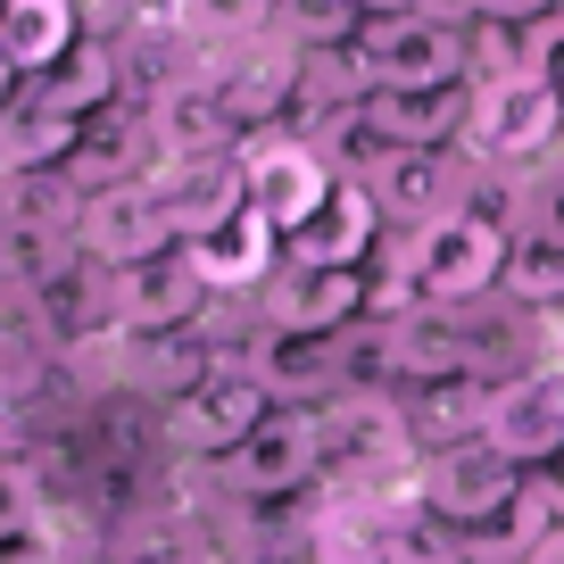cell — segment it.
I'll list each match as a JSON object with an SVG mask.
<instances>
[{"label": "cell", "instance_id": "6da1fadb", "mask_svg": "<svg viewBox=\"0 0 564 564\" xmlns=\"http://www.w3.org/2000/svg\"><path fill=\"white\" fill-rule=\"evenodd\" d=\"M382 258L423 291V307H474V300H498V282H507L514 225H498L481 208H457V216H432L415 232H390Z\"/></svg>", "mask_w": 564, "mask_h": 564}, {"label": "cell", "instance_id": "7a4b0ae2", "mask_svg": "<svg viewBox=\"0 0 564 564\" xmlns=\"http://www.w3.org/2000/svg\"><path fill=\"white\" fill-rule=\"evenodd\" d=\"M415 432L399 399H333L324 406V498H406L415 490Z\"/></svg>", "mask_w": 564, "mask_h": 564}, {"label": "cell", "instance_id": "3957f363", "mask_svg": "<svg viewBox=\"0 0 564 564\" xmlns=\"http://www.w3.org/2000/svg\"><path fill=\"white\" fill-rule=\"evenodd\" d=\"M208 481H216V507H225V498H316V481H324V406H282L274 399L258 432H249L225 465H208Z\"/></svg>", "mask_w": 564, "mask_h": 564}, {"label": "cell", "instance_id": "277c9868", "mask_svg": "<svg viewBox=\"0 0 564 564\" xmlns=\"http://www.w3.org/2000/svg\"><path fill=\"white\" fill-rule=\"evenodd\" d=\"M564 150V91L547 75H507V84H474V133L465 159L498 166V175H540Z\"/></svg>", "mask_w": 564, "mask_h": 564}, {"label": "cell", "instance_id": "5b68a950", "mask_svg": "<svg viewBox=\"0 0 564 564\" xmlns=\"http://www.w3.org/2000/svg\"><path fill=\"white\" fill-rule=\"evenodd\" d=\"M265 406H274V390H265L258 373L216 366L199 390H183L175 406H159V448L183 457V465H225L232 448L265 423Z\"/></svg>", "mask_w": 564, "mask_h": 564}, {"label": "cell", "instance_id": "8992f818", "mask_svg": "<svg viewBox=\"0 0 564 564\" xmlns=\"http://www.w3.org/2000/svg\"><path fill=\"white\" fill-rule=\"evenodd\" d=\"M300 84H307V51L291 34H258V42H241V51L208 58V91L225 100V117L241 124V141L291 133V117H300Z\"/></svg>", "mask_w": 564, "mask_h": 564}, {"label": "cell", "instance_id": "52a82bcc", "mask_svg": "<svg viewBox=\"0 0 564 564\" xmlns=\"http://www.w3.org/2000/svg\"><path fill=\"white\" fill-rule=\"evenodd\" d=\"M357 67H366L373 91H441V84H474L465 67V25H441L423 9H399V18H366V34L349 42Z\"/></svg>", "mask_w": 564, "mask_h": 564}, {"label": "cell", "instance_id": "ba28073f", "mask_svg": "<svg viewBox=\"0 0 564 564\" xmlns=\"http://www.w3.org/2000/svg\"><path fill=\"white\" fill-rule=\"evenodd\" d=\"M523 465L514 457H498L490 441H465V448H432V457L415 465V498L441 523H457V531H498L514 514V498H523Z\"/></svg>", "mask_w": 564, "mask_h": 564}, {"label": "cell", "instance_id": "9c48e42d", "mask_svg": "<svg viewBox=\"0 0 564 564\" xmlns=\"http://www.w3.org/2000/svg\"><path fill=\"white\" fill-rule=\"evenodd\" d=\"M75 249H84L91 265H108V274H124V265H150V258H166V249H183L175 208H166L159 175H141V183H108V192H84V216H75Z\"/></svg>", "mask_w": 564, "mask_h": 564}, {"label": "cell", "instance_id": "30bf717a", "mask_svg": "<svg viewBox=\"0 0 564 564\" xmlns=\"http://www.w3.org/2000/svg\"><path fill=\"white\" fill-rule=\"evenodd\" d=\"M241 175H249V216H265V225L291 241V232L316 225V208L333 199V159H324L316 141L300 133H258L241 141Z\"/></svg>", "mask_w": 564, "mask_h": 564}, {"label": "cell", "instance_id": "8fae6325", "mask_svg": "<svg viewBox=\"0 0 564 564\" xmlns=\"http://www.w3.org/2000/svg\"><path fill=\"white\" fill-rule=\"evenodd\" d=\"M258 316L274 324L282 340H333L366 316V274L357 265H300L282 258L258 291Z\"/></svg>", "mask_w": 564, "mask_h": 564}, {"label": "cell", "instance_id": "7c38bea8", "mask_svg": "<svg viewBox=\"0 0 564 564\" xmlns=\"http://www.w3.org/2000/svg\"><path fill=\"white\" fill-rule=\"evenodd\" d=\"M474 175L481 166L465 159V150H382L366 192L382 199L390 232H415V225H432V216H457L465 199H474Z\"/></svg>", "mask_w": 564, "mask_h": 564}, {"label": "cell", "instance_id": "4fadbf2b", "mask_svg": "<svg viewBox=\"0 0 564 564\" xmlns=\"http://www.w3.org/2000/svg\"><path fill=\"white\" fill-rule=\"evenodd\" d=\"M481 441L498 448V457H514L523 474H540V465L564 457V366H523L507 373V382L490 390V432Z\"/></svg>", "mask_w": 564, "mask_h": 564}, {"label": "cell", "instance_id": "5bb4252c", "mask_svg": "<svg viewBox=\"0 0 564 564\" xmlns=\"http://www.w3.org/2000/svg\"><path fill=\"white\" fill-rule=\"evenodd\" d=\"M208 307H216V291L199 282L192 249H166V258L117 274V333H199Z\"/></svg>", "mask_w": 564, "mask_h": 564}, {"label": "cell", "instance_id": "9a60e30c", "mask_svg": "<svg viewBox=\"0 0 564 564\" xmlns=\"http://www.w3.org/2000/svg\"><path fill=\"white\" fill-rule=\"evenodd\" d=\"M382 241H390L382 199H373L366 183L340 175V183H333V199L316 208V225L282 241V258H300V265H357V274H366V265L382 258Z\"/></svg>", "mask_w": 564, "mask_h": 564}, {"label": "cell", "instance_id": "2e32d148", "mask_svg": "<svg viewBox=\"0 0 564 564\" xmlns=\"http://www.w3.org/2000/svg\"><path fill=\"white\" fill-rule=\"evenodd\" d=\"M366 124L390 141V150H465V133H474V84L366 91Z\"/></svg>", "mask_w": 564, "mask_h": 564}, {"label": "cell", "instance_id": "e0dca14e", "mask_svg": "<svg viewBox=\"0 0 564 564\" xmlns=\"http://www.w3.org/2000/svg\"><path fill=\"white\" fill-rule=\"evenodd\" d=\"M159 192H166V208H175V232H183V249H192V241H208V232H225L232 216L249 208V175H241V150H232V159L159 166Z\"/></svg>", "mask_w": 564, "mask_h": 564}, {"label": "cell", "instance_id": "ac0fdd59", "mask_svg": "<svg viewBox=\"0 0 564 564\" xmlns=\"http://www.w3.org/2000/svg\"><path fill=\"white\" fill-rule=\"evenodd\" d=\"M150 141H159V166H192V159H232L241 150V124L225 117V100L208 91V75L166 100H150Z\"/></svg>", "mask_w": 564, "mask_h": 564}, {"label": "cell", "instance_id": "d6986e66", "mask_svg": "<svg viewBox=\"0 0 564 564\" xmlns=\"http://www.w3.org/2000/svg\"><path fill=\"white\" fill-rule=\"evenodd\" d=\"M490 373H448V382H423V390H406L399 399V415H406V432H415V448L432 457V448H465V441H481L490 432Z\"/></svg>", "mask_w": 564, "mask_h": 564}, {"label": "cell", "instance_id": "ffe728a7", "mask_svg": "<svg viewBox=\"0 0 564 564\" xmlns=\"http://www.w3.org/2000/svg\"><path fill=\"white\" fill-rule=\"evenodd\" d=\"M192 265H199V282H208L216 300H258L265 274L282 265V232L265 225V216H249V208H241L225 232L192 241Z\"/></svg>", "mask_w": 564, "mask_h": 564}, {"label": "cell", "instance_id": "44dd1931", "mask_svg": "<svg viewBox=\"0 0 564 564\" xmlns=\"http://www.w3.org/2000/svg\"><path fill=\"white\" fill-rule=\"evenodd\" d=\"M324 357H333V399H406V349H399V324L357 316L349 333L324 340Z\"/></svg>", "mask_w": 564, "mask_h": 564}, {"label": "cell", "instance_id": "7402d4cb", "mask_svg": "<svg viewBox=\"0 0 564 564\" xmlns=\"http://www.w3.org/2000/svg\"><path fill=\"white\" fill-rule=\"evenodd\" d=\"M34 100H51L58 117H75V124L124 108V58H117V42H108V34H84V42H75V51L34 84Z\"/></svg>", "mask_w": 564, "mask_h": 564}, {"label": "cell", "instance_id": "603a6c76", "mask_svg": "<svg viewBox=\"0 0 564 564\" xmlns=\"http://www.w3.org/2000/svg\"><path fill=\"white\" fill-rule=\"evenodd\" d=\"M84 34H91L84 0H9V9H0V51L25 67V84H42Z\"/></svg>", "mask_w": 564, "mask_h": 564}, {"label": "cell", "instance_id": "cb8c5ba5", "mask_svg": "<svg viewBox=\"0 0 564 564\" xmlns=\"http://www.w3.org/2000/svg\"><path fill=\"white\" fill-rule=\"evenodd\" d=\"M75 141H84V124L58 117L51 100L25 91V100L0 117V183H18V175H67Z\"/></svg>", "mask_w": 564, "mask_h": 564}, {"label": "cell", "instance_id": "d4e9b609", "mask_svg": "<svg viewBox=\"0 0 564 564\" xmlns=\"http://www.w3.org/2000/svg\"><path fill=\"white\" fill-rule=\"evenodd\" d=\"M274 9H282V0H175V25L208 58H225V51H241V42L274 34Z\"/></svg>", "mask_w": 564, "mask_h": 564}, {"label": "cell", "instance_id": "484cf974", "mask_svg": "<svg viewBox=\"0 0 564 564\" xmlns=\"http://www.w3.org/2000/svg\"><path fill=\"white\" fill-rule=\"evenodd\" d=\"M498 300H514L523 316L556 324V316H564V249H556V241H523V232H514V258H507Z\"/></svg>", "mask_w": 564, "mask_h": 564}, {"label": "cell", "instance_id": "4316f807", "mask_svg": "<svg viewBox=\"0 0 564 564\" xmlns=\"http://www.w3.org/2000/svg\"><path fill=\"white\" fill-rule=\"evenodd\" d=\"M274 34H291L300 51H349V42L366 34V9H357V0H282Z\"/></svg>", "mask_w": 564, "mask_h": 564}, {"label": "cell", "instance_id": "83f0119b", "mask_svg": "<svg viewBox=\"0 0 564 564\" xmlns=\"http://www.w3.org/2000/svg\"><path fill=\"white\" fill-rule=\"evenodd\" d=\"M514 232L564 249V166L556 175H523V216H514Z\"/></svg>", "mask_w": 564, "mask_h": 564}, {"label": "cell", "instance_id": "f1b7e54d", "mask_svg": "<svg viewBox=\"0 0 564 564\" xmlns=\"http://www.w3.org/2000/svg\"><path fill=\"white\" fill-rule=\"evenodd\" d=\"M523 67H531V75H547V84L564 91V9H556L547 25H531V34H523Z\"/></svg>", "mask_w": 564, "mask_h": 564}, {"label": "cell", "instance_id": "f546056e", "mask_svg": "<svg viewBox=\"0 0 564 564\" xmlns=\"http://www.w3.org/2000/svg\"><path fill=\"white\" fill-rule=\"evenodd\" d=\"M556 9H564V0H474V18H490V25H523V34H531V25H547Z\"/></svg>", "mask_w": 564, "mask_h": 564}, {"label": "cell", "instance_id": "4dcf8cb0", "mask_svg": "<svg viewBox=\"0 0 564 564\" xmlns=\"http://www.w3.org/2000/svg\"><path fill=\"white\" fill-rule=\"evenodd\" d=\"M0 564H58L51 531H34V540H0Z\"/></svg>", "mask_w": 564, "mask_h": 564}, {"label": "cell", "instance_id": "1f68e13d", "mask_svg": "<svg viewBox=\"0 0 564 564\" xmlns=\"http://www.w3.org/2000/svg\"><path fill=\"white\" fill-rule=\"evenodd\" d=\"M25 91H34V84H25V67H18L9 51H0V117H9V108H18Z\"/></svg>", "mask_w": 564, "mask_h": 564}, {"label": "cell", "instance_id": "d6a6232c", "mask_svg": "<svg viewBox=\"0 0 564 564\" xmlns=\"http://www.w3.org/2000/svg\"><path fill=\"white\" fill-rule=\"evenodd\" d=\"M423 18H441V25H474V0H415Z\"/></svg>", "mask_w": 564, "mask_h": 564}, {"label": "cell", "instance_id": "836d02e7", "mask_svg": "<svg viewBox=\"0 0 564 564\" xmlns=\"http://www.w3.org/2000/svg\"><path fill=\"white\" fill-rule=\"evenodd\" d=\"M531 481H540V490H547V507L564 514V457H556V465H540V474H531Z\"/></svg>", "mask_w": 564, "mask_h": 564}, {"label": "cell", "instance_id": "e575fe53", "mask_svg": "<svg viewBox=\"0 0 564 564\" xmlns=\"http://www.w3.org/2000/svg\"><path fill=\"white\" fill-rule=\"evenodd\" d=\"M531 564H564V531H547V540L531 547Z\"/></svg>", "mask_w": 564, "mask_h": 564}, {"label": "cell", "instance_id": "d590c367", "mask_svg": "<svg viewBox=\"0 0 564 564\" xmlns=\"http://www.w3.org/2000/svg\"><path fill=\"white\" fill-rule=\"evenodd\" d=\"M547 366H564V316L547 324Z\"/></svg>", "mask_w": 564, "mask_h": 564}, {"label": "cell", "instance_id": "8d00e7d4", "mask_svg": "<svg viewBox=\"0 0 564 564\" xmlns=\"http://www.w3.org/2000/svg\"><path fill=\"white\" fill-rule=\"evenodd\" d=\"M9 457H18V441H9V432H0V465H9Z\"/></svg>", "mask_w": 564, "mask_h": 564}, {"label": "cell", "instance_id": "74e56055", "mask_svg": "<svg viewBox=\"0 0 564 564\" xmlns=\"http://www.w3.org/2000/svg\"><path fill=\"white\" fill-rule=\"evenodd\" d=\"M208 564H249V556H216V547H208Z\"/></svg>", "mask_w": 564, "mask_h": 564}, {"label": "cell", "instance_id": "f35d334b", "mask_svg": "<svg viewBox=\"0 0 564 564\" xmlns=\"http://www.w3.org/2000/svg\"><path fill=\"white\" fill-rule=\"evenodd\" d=\"M0 9H9V0H0Z\"/></svg>", "mask_w": 564, "mask_h": 564}]
</instances>
